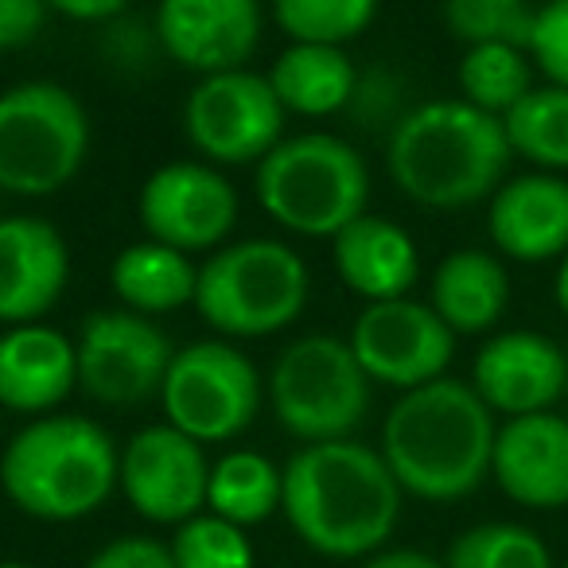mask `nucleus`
I'll list each match as a JSON object with an SVG mask.
<instances>
[{
	"label": "nucleus",
	"instance_id": "1",
	"mask_svg": "<svg viewBox=\"0 0 568 568\" xmlns=\"http://www.w3.org/2000/svg\"><path fill=\"white\" fill-rule=\"evenodd\" d=\"M281 471V510L308 549L355 560L394 537L405 490L382 452L358 440L304 444Z\"/></svg>",
	"mask_w": 568,
	"mask_h": 568
},
{
	"label": "nucleus",
	"instance_id": "2",
	"mask_svg": "<svg viewBox=\"0 0 568 568\" xmlns=\"http://www.w3.org/2000/svg\"><path fill=\"white\" fill-rule=\"evenodd\" d=\"M495 413L471 382L436 378L405 389L382 425V456L405 495L425 503H459L490 479Z\"/></svg>",
	"mask_w": 568,
	"mask_h": 568
},
{
	"label": "nucleus",
	"instance_id": "3",
	"mask_svg": "<svg viewBox=\"0 0 568 568\" xmlns=\"http://www.w3.org/2000/svg\"><path fill=\"white\" fill-rule=\"evenodd\" d=\"M510 160L503 118L464 98L413 105L394 121L386 144L389 180L428 211H464L490 199L506 183Z\"/></svg>",
	"mask_w": 568,
	"mask_h": 568
},
{
	"label": "nucleus",
	"instance_id": "4",
	"mask_svg": "<svg viewBox=\"0 0 568 568\" xmlns=\"http://www.w3.org/2000/svg\"><path fill=\"white\" fill-rule=\"evenodd\" d=\"M121 483V452L98 420L48 413L20 428L0 456V487L40 521H79Z\"/></svg>",
	"mask_w": 568,
	"mask_h": 568
},
{
	"label": "nucleus",
	"instance_id": "5",
	"mask_svg": "<svg viewBox=\"0 0 568 568\" xmlns=\"http://www.w3.org/2000/svg\"><path fill=\"white\" fill-rule=\"evenodd\" d=\"M257 203L276 226L304 237H335L366 214L371 172L355 144L335 133L284 136L257 164Z\"/></svg>",
	"mask_w": 568,
	"mask_h": 568
},
{
	"label": "nucleus",
	"instance_id": "6",
	"mask_svg": "<svg viewBox=\"0 0 568 568\" xmlns=\"http://www.w3.org/2000/svg\"><path fill=\"white\" fill-rule=\"evenodd\" d=\"M312 276L293 245L276 237L230 242L199 265L195 312L226 339H265L308 308Z\"/></svg>",
	"mask_w": 568,
	"mask_h": 568
},
{
	"label": "nucleus",
	"instance_id": "7",
	"mask_svg": "<svg viewBox=\"0 0 568 568\" xmlns=\"http://www.w3.org/2000/svg\"><path fill=\"white\" fill-rule=\"evenodd\" d=\"M87 152L90 118L67 87L36 79L0 94V191L55 195L82 172Z\"/></svg>",
	"mask_w": 568,
	"mask_h": 568
},
{
	"label": "nucleus",
	"instance_id": "8",
	"mask_svg": "<svg viewBox=\"0 0 568 568\" xmlns=\"http://www.w3.org/2000/svg\"><path fill=\"white\" fill-rule=\"evenodd\" d=\"M268 402L284 433L304 444L351 440L371 413V378L347 339L304 335L276 355Z\"/></svg>",
	"mask_w": 568,
	"mask_h": 568
},
{
	"label": "nucleus",
	"instance_id": "9",
	"mask_svg": "<svg viewBox=\"0 0 568 568\" xmlns=\"http://www.w3.org/2000/svg\"><path fill=\"white\" fill-rule=\"evenodd\" d=\"M160 405L172 428L199 444H226L253 425L261 409V374L226 339H199L168 363Z\"/></svg>",
	"mask_w": 568,
	"mask_h": 568
},
{
	"label": "nucleus",
	"instance_id": "10",
	"mask_svg": "<svg viewBox=\"0 0 568 568\" xmlns=\"http://www.w3.org/2000/svg\"><path fill=\"white\" fill-rule=\"evenodd\" d=\"M284 118L265 74L245 67L203 74L183 102L187 141L211 164H261L284 141Z\"/></svg>",
	"mask_w": 568,
	"mask_h": 568
},
{
	"label": "nucleus",
	"instance_id": "11",
	"mask_svg": "<svg viewBox=\"0 0 568 568\" xmlns=\"http://www.w3.org/2000/svg\"><path fill=\"white\" fill-rule=\"evenodd\" d=\"M74 355H79V386L94 402L129 409L160 394L175 351L168 335L152 324V316L118 308L82 320Z\"/></svg>",
	"mask_w": 568,
	"mask_h": 568
},
{
	"label": "nucleus",
	"instance_id": "12",
	"mask_svg": "<svg viewBox=\"0 0 568 568\" xmlns=\"http://www.w3.org/2000/svg\"><path fill=\"white\" fill-rule=\"evenodd\" d=\"M351 351L371 382L394 389H417L444 378L456 355V332L413 296L366 304L351 327Z\"/></svg>",
	"mask_w": 568,
	"mask_h": 568
},
{
	"label": "nucleus",
	"instance_id": "13",
	"mask_svg": "<svg viewBox=\"0 0 568 568\" xmlns=\"http://www.w3.org/2000/svg\"><path fill=\"white\" fill-rule=\"evenodd\" d=\"M136 219L152 242L180 253H206L230 237L237 222V191L214 164L172 160L144 180Z\"/></svg>",
	"mask_w": 568,
	"mask_h": 568
},
{
	"label": "nucleus",
	"instance_id": "14",
	"mask_svg": "<svg viewBox=\"0 0 568 568\" xmlns=\"http://www.w3.org/2000/svg\"><path fill=\"white\" fill-rule=\"evenodd\" d=\"M211 464L203 444L183 436L180 428L149 425L121 452V490L144 521L183 526L206 510Z\"/></svg>",
	"mask_w": 568,
	"mask_h": 568
},
{
	"label": "nucleus",
	"instance_id": "15",
	"mask_svg": "<svg viewBox=\"0 0 568 568\" xmlns=\"http://www.w3.org/2000/svg\"><path fill=\"white\" fill-rule=\"evenodd\" d=\"M152 28L164 55L203 79L250 63L265 12L261 0H160Z\"/></svg>",
	"mask_w": 568,
	"mask_h": 568
},
{
	"label": "nucleus",
	"instance_id": "16",
	"mask_svg": "<svg viewBox=\"0 0 568 568\" xmlns=\"http://www.w3.org/2000/svg\"><path fill=\"white\" fill-rule=\"evenodd\" d=\"M471 386L506 420L549 413L568 386V358L541 332H498L475 355Z\"/></svg>",
	"mask_w": 568,
	"mask_h": 568
},
{
	"label": "nucleus",
	"instance_id": "17",
	"mask_svg": "<svg viewBox=\"0 0 568 568\" xmlns=\"http://www.w3.org/2000/svg\"><path fill=\"white\" fill-rule=\"evenodd\" d=\"M490 479L526 510L568 506V417L549 409L503 420L495 433Z\"/></svg>",
	"mask_w": 568,
	"mask_h": 568
},
{
	"label": "nucleus",
	"instance_id": "18",
	"mask_svg": "<svg viewBox=\"0 0 568 568\" xmlns=\"http://www.w3.org/2000/svg\"><path fill=\"white\" fill-rule=\"evenodd\" d=\"M71 281V253L51 222L0 219V324H40Z\"/></svg>",
	"mask_w": 568,
	"mask_h": 568
},
{
	"label": "nucleus",
	"instance_id": "19",
	"mask_svg": "<svg viewBox=\"0 0 568 568\" xmlns=\"http://www.w3.org/2000/svg\"><path fill=\"white\" fill-rule=\"evenodd\" d=\"M487 234L495 250L521 265L568 253V180L557 172H526L490 195Z\"/></svg>",
	"mask_w": 568,
	"mask_h": 568
},
{
	"label": "nucleus",
	"instance_id": "20",
	"mask_svg": "<svg viewBox=\"0 0 568 568\" xmlns=\"http://www.w3.org/2000/svg\"><path fill=\"white\" fill-rule=\"evenodd\" d=\"M79 386V355L48 324H17L0 335V405L28 417H48Z\"/></svg>",
	"mask_w": 568,
	"mask_h": 568
},
{
	"label": "nucleus",
	"instance_id": "21",
	"mask_svg": "<svg viewBox=\"0 0 568 568\" xmlns=\"http://www.w3.org/2000/svg\"><path fill=\"white\" fill-rule=\"evenodd\" d=\"M332 261L339 281L366 304L409 296L420 276L417 242L405 226L382 214H358L332 237Z\"/></svg>",
	"mask_w": 568,
	"mask_h": 568
},
{
	"label": "nucleus",
	"instance_id": "22",
	"mask_svg": "<svg viewBox=\"0 0 568 568\" xmlns=\"http://www.w3.org/2000/svg\"><path fill=\"white\" fill-rule=\"evenodd\" d=\"M433 312L456 335H483L510 304L506 265L487 250H456L433 273Z\"/></svg>",
	"mask_w": 568,
	"mask_h": 568
},
{
	"label": "nucleus",
	"instance_id": "23",
	"mask_svg": "<svg viewBox=\"0 0 568 568\" xmlns=\"http://www.w3.org/2000/svg\"><path fill=\"white\" fill-rule=\"evenodd\" d=\"M265 79L281 98L284 113H301V118H332L358 94L355 63L347 51L332 48V43L284 48Z\"/></svg>",
	"mask_w": 568,
	"mask_h": 568
},
{
	"label": "nucleus",
	"instance_id": "24",
	"mask_svg": "<svg viewBox=\"0 0 568 568\" xmlns=\"http://www.w3.org/2000/svg\"><path fill=\"white\" fill-rule=\"evenodd\" d=\"M195 281L199 268L191 265L187 253L152 242V237L125 245L110 265V284L118 301L141 316H168L183 304H195Z\"/></svg>",
	"mask_w": 568,
	"mask_h": 568
},
{
	"label": "nucleus",
	"instance_id": "25",
	"mask_svg": "<svg viewBox=\"0 0 568 568\" xmlns=\"http://www.w3.org/2000/svg\"><path fill=\"white\" fill-rule=\"evenodd\" d=\"M281 490H284V471L268 456L250 452V448L226 452V456L211 467L206 510L234 521V526L250 529L281 510Z\"/></svg>",
	"mask_w": 568,
	"mask_h": 568
},
{
	"label": "nucleus",
	"instance_id": "26",
	"mask_svg": "<svg viewBox=\"0 0 568 568\" xmlns=\"http://www.w3.org/2000/svg\"><path fill=\"white\" fill-rule=\"evenodd\" d=\"M510 152L534 172H568V90L541 82L503 118Z\"/></svg>",
	"mask_w": 568,
	"mask_h": 568
},
{
	"label": "nucleus",
	"instance_id": "27",
	"mask_svg": "<svg viewBox=\"0 0 568 568\" xmlns=\"http://www.w3.org/2000/svg\"><path fill=\"white\" fill-rule=\"evenodd\" d=\"M459 90H464V102L479 105V110L506 118L529 90L534 82V59L526 48H510V43H479V48H467L459 59Z\"/></svg>",
	"mask_w": 568,
	"mask_h": 568
},
{
	"label": "nucleus",
	"instance_id": "28",
	"mask_svg": "<svg viewBox=\"0 0 568 568\" xmlns=\"http://www.w3.org/2000/svg\"><path fill=\"white\" fill-rule=\"evenodd\" d=\"M444 568H552V552L529 526L483 521L448 545Z\"/></svg>",
	"mask_w": 568,
	"mask_h": 568
},
{
	"label": "nucleus",
	"instance_id": "29",
	"mask_svg": "<svg viewBox=\"0 0 568 568\" xmlns=\"http://www.w3.org/2000/svg\"><path fill=\"white\" fill-rule=\"evenodd\" d=\"M273 20L293 43H332L343 48L363 36L378 17V0H268Z\"/></svg>",
	"mask_w": 568,
	"mask_h": 568
},
{
	"label": "nucleus",
	"instance_id": "30",
	"mask_svg": "<svg viewBox=\"0 0 568 568\" xmlns=\"http://www.w3.org/2000/svg\"><path fill=\"white\" fill-rule=\"evenodd\" d=\"M537 9L529 0H444V24L467 48L510 43L529 48Z\"/></svg>",
	"mask_w": 568,
	"mask_h": 568
},
{
	"label": "nucleus",
	"instance_id": "31",
	"mask_svg": "<svg viewBox=\"0 0 568 568\" xmlns=\"http://www.w3.org/2000/svg\"><path fill=\"white\" fill-rule=\"evenodd\" d=\"M168 549L175 568H253V545L245 529L211 510L175 526Z\"/></svg>",
	"mask_w": 568,
	"mask_h": 568
},
{
	"label": "nucleus",
	"instance_id": "32",
	"mask_svg": "<svg viewBox=\"0 0 568 568\" xmlns=\"http://www.w3.org/2000/svg\"><path fill=\"white\" fill-rule=\"evenodd\" d=\"M526 51L545 82L568 90V0H545L537 9Z\"/></svg>",
	"mask_w": 568,
	"mask_h": 568
},
{
	"label": "nucleus",
	"instance_id": "33",
	"mask_svg": "<svg viewBox=\"0 0 568 568\" xmlns=\"http://www.w3.org/2000/svg\"><path fill=\"white\" fill-rule=\"evenodd\" d=\"M87 568H175L172 549L152 537H118V541L102 545Z\"/></svg>",
	"mask_w": 568,
	"mask_h": 568
},
{
	"label": "nucleus",
	"instance_id": "34",
	"mask_svg": "<svg viewBox=\"0 0 568 568\" xmlns=\"http://www.w3.org/2000/svg\"><path fill=\"white\" fill-rule=\"evenodd\" d=\"M48 0H0V51L28 48L48 24Z\"/></svg>",
	"mask_w": 568,
	"mask_h": 568
},
{
	"label": "nucleus",
	"instance_id": "35",
	"mask_svg": "<svg viewBox=\"0 0 568 568\" xmlns=\"http://www.w3.org/2000/svg\"><path fill=\"white\" fill-rule=\"evenodd\" d=\"M129 0H48V9L59 12L67 20H79V24H102L125 12Z\"/></svg>",
	"mask_w": 568,
	"mask_h": 568
},
{
	"label": "nucleus",
	"instance_id": "36",
	"mask_svg": "<svg viewBox=\"0 0 568 568\" xmlns=\"http://www.w3.org/2000/svg\"><path fill=\"white\" fill-rule=\"evenodd\" d=\"M363 568H444V560L428 557L417 549H382L374 557H366Z\"/></svg>",
	"mask_w": 568,
	"mask_h": 568
},
{
	"label": "nucleus",
	"instance_id": "37",
	"mask_svg": "<svg viewBox=\"0 0 568 568\" xmlns=\"http://www.w3.org/2000/svg\"><path fill=\"white\" fill-rule=\"evenodd\" d=\"M552 301H557L560 316L568 320V253H565V257H560L557 276H552Z\"/></svg>",
	"mask_w": 568,
	"mask_h": 568
},
{
	"label": "nucleus",
	"instance_id": "38",
	"mask_svg": "<svg viewBox=\"0 0 568 568\" xmlns=\"http://www.w3.org/2000/svg\"><path fill=\"white\" fill-rule=\"evenodd\" d=\"M0 568H36V565H24V560H0Z\"/></svg>",
	"mask_w": 568,
	"mask_h": 568
},
{
	"label": "nucleus",
	"instance_id": "39",
	"mask_svg": "<svg viewBox=\"0 0 568 568\" xmlns=\"http://www.w3.org/2000/svg\"><path fill=\"white\" fill-rule=\"evenodd\" d=\"M565 568H568V560H565Z\"/></svg>",
	"mask_w": 568,
	"mask_h": 568
}]
</instances>
